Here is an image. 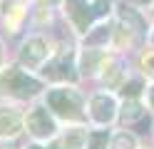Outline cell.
I'll list each match as a JSON object with an SVG mask.
<instances>
[{
	"label": "cell",
	"mask_w": 154,
	"mask_h": 149,
	"mask_svg": "<svg viewBox=\"0 0 154 149\" xmlns=\"http://www.w3.org/2000/svg\"><path fill=\"white\" fill-rule=\"evenodd\" d=\"M47 104L62 119H82V99L75 89H67V87L50 89L47 92Z\"/></svg>",
	"instance_id": "cell-1"
},
{
	"label": "cell",
	"mask_w": 154,
	"mask_h": 149,
	"mask_svg": "<svg viewBox=\"0 0 154 149\" xmlns=\"http://www.w3.org/2000/svg\"><path fill=\"white\" fill-rule=\"evenodd\" d=\"M42 89V85L37 82L35 77L25 75L23 70H8V72L0 77V92L15 95V97H32Z\"/></svg>",
	"instance_id": "cell-2"
},
{
	"label": "cell",
	"mask_w": 154,
	"mask_h": 149,
	"mask_svg": "<svg viewBox=\"0 0 154 149\" xmlns=\"http://www.w3.org/2000/svg\"><path fill=\"white\" fill-rule=\"evenodd\" d=\"M45 57H47V42L42 37H27L23 47H20V62L27 65V67H37V65H42L45 62Z\"/></svg>",
	"instance_id": "cell-3"
},
{
	"label": "cell",
	"mask_w": 154,
	"mask_h": 149,
	"mask_svg": "<svg viewBox=\"0 0 154 149\" xmlns=\"http://www.w3.org/2000/svg\"><path fill=\"white\" fill-rule=\"evenodd\" d=\"M27 129H30L32 137L45 139V137H52L55 134V122H52V117L47 114L45 107H35L32 112L27 114Z\"/></svg>",
	"instance_id": "cell-4"
},
{
	"label": "cell",
	"mask_w": 154,
	"mask_h": 149,
	"mask_svg": "<svg viewBox=\"0 0 154 149\" xmlns=\"http://www.w3.org/2000/svg\"><path fill=\"white\" fill-rule=\"evenodd\" d=\"M90 114H92L94 122H100V124L112 122L114 114H117V99L112 95H94L92 102H90Z\"/></svg>",
	"instance_id": "cell-5"
},
{
	"label": "cell",
	"mask_w": 154,
	"mask_h": 149,
	"mask_svg": "<svg viewBox=\"0 0 154 149\" xmlns=\"http://www.w3.org/2000/svg\"><path fill=\"white\" fill-rule=\"evenodd\" d=\"M65 13H67V17L75 23V27L80 30V33L87 30L90 20L94 17L92 5L87 3V0H65Z\"/></svg>",
	"instance_id": "cell-6"
},
{
	"label": "cell",
	"mask_w": 154,
	"mask_h": 149,
	"mask_svg": "<svg viewBox=\"0 0 154 149\" xmlns=\"http://www.w3.org/2000/svg\"><path fill=\"white\" fill-rule=\"evenodd\" d=\"M45 77H50V79H72L77 77L75 72V65H72V57L70 55H60V57H55L50 65L45 67Z\"/></svg>",
	"instance_id": "cell-7"
},
{
	"label": "cell",
	"mask_w": 154,
	"mask_h": 149,
	"mask_svg": "<svg viewBox=\"0 0 154 149\" xmlns=\"http://www.w3.org/2000/svg\"><path fill=\"white\" fill-rule=\"evenodd\" d=\"M23 129V117L10 107L0 109V134L3 137H15Z\"/></svg>",
	"instance_id": "cell-8"
},
{
	"label": "cell",
	"mask_w": 154,
	"mask_h": 149,
	"mask_svg": "<svg viewBox=\"0 0 154 149\" xmlns=\"http://www.w3.org/2000/svg\"><path fill=\"white\" fill-rule=\"evenodd\" d=\"M119 23L127 25L132 33H137L139 37L147 33V23H144V17H142L134 8H129V5H122V8H119Z\"/></svg>",
	"instance_id": "cell-9"
},
{
	"label": "cell",
	"mask_w": 154,
	"mask_h": 149,
	"mask_svg": "<svg viewBox=\"0 0 154 149\" xmlns=\"http://www.w3.org/2000/svg\"><path fill=\"white\" fill-rule=\"evenodd\" d=\"M109 37H112L109 23H100V25H94L90 33L85 35V45H87V47H100V45H107Z\"/></svg>",
	"instance_id": "cell-10"
},
{
	"label": "cell",
	"mask_w": 154,
	"mask_h": 149,
	"mask_svg": "<svg viewBox=\"0 0 154 149\" xmlns=\"http://www.w3.org/2000/svg\"><path fill=\"white\" fill-rule=\"evenodd\" d=\"M23 20H25V10L20 3H13L10 10H8V15H5V27L10 30V33H17L23 25Z\"/></svg>",
	"instance_id": "cell-11"
},
{
	"label": "cell",
	"mask_w": 154,
	"mask_h": 149,
	"mask_svg": "<svg viewBox=\"0 0 154 149\" xmlns=\"http://www.w3.org/2000/svg\"><path fill=\"white\" fill-rule=\"evenodd\" d=\"M102 55L97 52V50H85L82 52V72H92V70H97V62H102Z\"/></svg>",
	"instance_id": "cell-12"
},
{
	"label": "cell",
	"mask_w": 154,
	"mask_h": 149,
	"mask_svg": "<svg viewBox=\"0 0 154 149\" xmlns=\"http://www.w3.org/2000/svg\"><path fill=\"white\" fill-rule=\"evenodd\" d=\"M139 117H142V104L139 102H134V99L124 102V107H122V119L124 122H134V119H139Z\"/></svg>",
	"instance_id": "cell-13"
},
{
	"label": "cell",
	"mask_w": 154,
	"mask_h": 149,
	"mask_svg": "<svg viewBox=\"0 0 154 149\" xmlns=\"http://www.w3.org/2000/svg\"><path fill=\"white\" fill-rule=\"evenodd\" d=\"M112 149H137V139H134L132 134H127V132H122V134L114 137Z\"/></svg>",
	"instance_id": "cell-14"
},
{
	"label": "cell",
	"mask_w": 154,
	"mask_h": 149,
	"mask_svg": "<svg viewBox=\"0 0 154 149\" xmlns=\"http://www.w3.org/2000/svg\"><path fill=\"white\" fill-rule=\"evenodd\" d=\"M109 134L107 132H92L90 134V149H107Z\"/></svg>",
	"instance_id": "cell-15"
},
{
	"label": "cell",
	"mask_w": 154,
	"mask_h": 149,
	"mask_svg": "<svg viewBox=\"0 0 154 149\" xmlns=\"http://www.w3.org/2000/svg\"><path fill=\"white\" fill-rule=\"evenodd\" d=\"M139 89H142V82L139 79H134V82H129V85H124V97H129V99H134L139 95Z\"/></svg>",
	"instance_id": "cell-16"
},
{
	"label": "cell",
	"mask_w": 154,
	"mask_h": 149,
	"mask_svg": "<svg viewBox=\"0 0 154 149\" xmlns=\"http://www.w3.org/2000/svg\"><path fill=\"white\" fill-rule=\"evenodd\" d=\"M119 77H122V70H119V65H112V67H109V75H104L107 85H117V82H119Z\"/></svg>",
	"instance_id": "cell-17"
},
{
	"label": "cell",
	"mask_w": 154,
	"mask_h": 149,
	"mask_svg": "<svg viewBox=\"0 0 154 149\" xmlns=\"http://www.w3.org/2000/svg\"><path fill=\"white\" fill-rule=\"evenodd\" d=\"M142 67H144V72L154 75V52H147V55L142 57Z\"/></svg>",
	"instance_id": "cell-18"
},
{
	"label": "cell",
	"mask_w": 154,
	"mask_h": 149,
	"mask_svg": "<svg viewBox=\"0 0 154 149\" xmlns=\"http://www.w3.org/2000/svg\"><path fill=\"white\" fill-rule=\"evenodd\" d=\"M80 139H82V134H77V132H75L70 139H67V147H75V149H77V147H80Z\"/></svg>",
	"instance_id": "cell-19"
},
{
	"label": "cell",
	"mask_w": 154,
	"mask_h": 149,
	"mask_svg": "<svg viewBox=\"0 0 154 149\" xmlns=\"http://www.w3.org/2000/svg\"><path fill=\"white\" fill-rule=\"evenodd\" d=\"M149 102H152V107H154V87L149 89Z\"/></svg>",
	"instance_id": "cell-20"
},
{
	"label": "cell",
	"mask_w": 154,
	"mask_h": 149,
	"mask_svg": "<svg viewBox=\"0 0 154 149\" xmlns=\"http://www.w3.org/2000/svg\"><path fill=\"white\" fill-rule=\"evenodd\" d=\"M0 67H3V42H0Z\"/></svg>",
	"instance_id": "cell-21"
},
{
	"label": "cell",
	"mask_w": 154,
	"mask_h": 149,
	"mask_svg": "<svg viewBox=\"0 0 154 149\" xmlns=\"http://www.w3.org/2000/svg\"><path fill=\"white\" fill-rule=\"evenodd\" d=\"M47 149H62V144H52V147H47Z\"/></svg>",
	"instance_id": "cell-22"
},
{
	"label": "cell",
	"mask_w": 154,
	"mask_h": 149,
	"mask_svg": "<svg viewBox=\"0 0 154 149\" xmlns=\"http://www.w3.org/2000/svg\"><path fill=\"white\" fill-rule=\"evenodd\" d=\"M3 149H17V147H13V144H10V147H8V144H5V147H3Z\"/></svg>",
	"instance_id": "cell-23"
},
{
	"label": "cell",
	"mask_w": 154,
	"mask_h": 149,
	"mask_svg": "<svg viewBox=\"0 0 154 149\" xmlns=\"http://www.w3.org/2000/svg\"><path fill=\"white\" fill-rule=\"evenodd\" d=\"M137 3H144V5H147V3H152V0H137Z\"/></svg>",
	"instance_id": "cell-24"
},
{
	"label": "cell",
	"mask_w": 154,
	"mask_h": 149,
	"mask_svg": "<svg viewBox=\"0 0 154 149\" xmlns=\"http://www.w3.org/2000/svg\"><path fill=\"white\" fill-rule=\"evenodd\" d=\"M27 149H42V147H27Z\"/></svg>",
	"instance_id": "cell-25"
},
{
	"label": "cell",
	"mask_w": 154,
	"mask_h": 149,
	"mask_svg": "<svg viewBox=\"0 0 154 149\" xmlns=\"http://www.w3.org/2000/svg\"><path fill=\"white\" fill-rule=\"evenodd\" d=\"M0 5H3V3H0Z\"/></svg>",
	"instance_id": "cell-26"
}]
</instances>
